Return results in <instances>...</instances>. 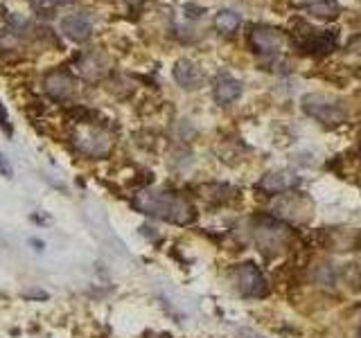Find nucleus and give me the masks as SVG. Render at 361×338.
<instances>
[{"label": "nucleus", "mask_w": 361, "mask_h": 338, "mask_svg": "<svg viewBox=\"0 0 361 338\" xmlns=\"http://www.w3.org/2000/svg\"><path fill=\"white\" fill-rule=\"evenodd\" d=\"M133 206L142 214H149V217L163 219L176 225H188L197 217L195 206H192L185 196L176 194V192H167V189H145L138 194V199L133 201Z\"/></svg>", "instance_id": "nucleus-1"}, {"label": "nucleus", "mask_w": 361, "mask_h": 338, "mask_svg": "<svg viewBox=\"0 0 361 338\" xmlns=\"http://www.w3.org/2000/svg\"><path fill=\"white\" fill-rule=\"evenodd\" d=\"M300 104L310 118L319 120L321 124H327V127H336V124H341L345 118V108L341 106V101L330 95L310 93L300 99Z\"/></svg>", "instance_id": "nucleus-2"}, {"label": "nucleus", "mask_w": 361, "mask_h": 338, "mask_svg": "<svg viewBox=\"0 0 361 338\" xmlns=\"http://www.w3.org/2000/svg\"><path fill=\"white\" fill-rule=\"evenodd\" d=\"M248 45L255 54H264V56H274L282 48H285V37L282 32L269 25H255L248 32Z\"/></svg>", "instance_id": "nucleus-3"}, {"label": "nucleus", "mask_w": 361, "mask_h": 338, "mask_svg": "<svg viewBox=\"0 0 361 338\" xmlns=\"http://www.w3.org/2000/svg\"><path fill=\"white\" fill-rule=\"evenodd\" d=\"M77 70L82 75L86 82L90 84H97L102 82L109 73H111V59L99 50H88V52H82L77 56Z\"/></svg>", "instance_id": "nucleus-4"}, {"label": "nucleus", "mask_w": 361, "mask_h": 338, "mask_svg": "<svg viewBox=\"0 0 361 338\" xmlns=\"http://www.w3.org/2000/svg\"><path fill=\"white\" fill-rule=\"evenodd\" d=\"M235 284H237V291L246 298H259V296H264V291H267L264 275L255 264L237 266L235 268Z\"/></svg>", "instance_id": "nucleus-5"}, {"label": "nucleus", "mask_w": 361, "mask_h": 338, "mask_svg": "<svg viewBox=\"0 0 361 338\" xmlns=\"http://www.w3.org/2000/svg\"><path fill=\"white\" fill-rule=\"evenodd\" d=\"M310 212H312V201L300 194H282L274 203V214L280 219L305 221L310 219Z\"/></svg>", "instance_id": "nucleus-6"}, {"label": "nucleus", "mask_w": 361, "mask_h": 338, "mask_svg": "<svg viewBox=\"0 0 361 338\" xmlns=\"http://www.w3.org/2000/svg\"><path fill=\"white\" fill-rule=\"evenodd\" d=\"M43 88H45V93H48V97H52L54 101H71L77 93V82L71 73L52 70L43 79Z\"/></svg>", "instance_id": "nucleus-7"}, {"label": "nucleus", "mask_w": 361, "mask_h": 338, "mask_svg": "<svg viewBox=\"0 0 361 338\" xmlns=\"http://www.w3.org/2000/svg\"><path fill=\"white\" fill-rule=\"evenodd\" d=\"M77 146H79V151L90 158H102L111 151L113 140H111V135L102 129H86L77 135Z\"/></svg>", "instance_id": "nucleus-8"}, {"label": "nucleus", "mask_w": 361, "mask_h": 338, "mask_svg": "<svg viewBox=\"0 0 361 338\" xmlns=\"http://www.w3.org/2000/svg\"><path fill=\"white\" fill-rule=\"evenodd\" d=\"M242 82L240 79H235L231 75H217L214 77V84H212V97L217 104L226 106V104H233L235 99H240L242 97Z\"/></svg>", "instance_id": "nucleus-9"}, {"label": "nucleus", "mask_w": 361, "mask_h": 338, "mask_svg": "<svg viewBox=\"0 0 361 338\" xmlns=\"http://www.w3.org/2000/svg\"><path fill=\"white\" fill-rule=\"evenodd\" d=\"M61 32L75 43H84L93 34V20L86 14H68L61 18Z\"/></svg>", "instance_id": "nucleus-10"}, {"label": "nucleus", "mask_w": 361, "mask_h": 338, "mask_svg": "<svg viewBox=\"0 0 361 338\" xmlns=\"http://www.w3.org/2000/svg\"><path fill=\"white\" fill-rule=\"evenodd\" d=\"M174 73V79L180 88L185 90H197L203 86V73L197 63H192L190 59H178L172 68Z\"/></svg>", "instance_id": "nucleus-11"}, {"label": "nucleus", "mask_w": 361, "mask_h": 338, "mask_svg": "<svg viewBox=\"0 0 361 338\" xmlns=\"http://www.w3.org/2000/svg\"><path fill=\"white\" fill-rule=\"evenodd\" d=\"M296 183L298 178L289 172H271L259 180V189H264L267 194H282V192H289Z\"/></svg>", "instance_id": "nucleus-12"}, {"label": "nucleus", "mask_w": 361, "mask_h": 338, "mask_svg": "<svg viewBox=\"0 0 361 338\" xmlns=\"http://www.w3.org/2000/svg\"><path fill=\"white\" fill-rule=\"evenodd\" d=\"M212 23H214V30H217V32H221V34H235L237 27L242 25V18L233 9H221V11L214 14Z\"/></svg>", "instance_id": "nucleus-13"}, {"label": "nucleus", "mask_w": 361, "mask_h": 338, "mask_svg": "<svg viewBox=\"0 0 361 338\" xmlns=\"http://www.w3.org/2000/svg\"><path fill=\"white\" fill-rule=\"evenodd\" d=\"M307 14L319 16V18H334L336 16V7L332 3H325V0H321V3H314V5L307 7Z\"/></svg>", "instance_id": "nucleus-14"}, {"label": "nucleus", "mask_w": 361, "mask_h": 338, "mask_svg": "<svg viewBox=\"0 0 361 338\" xmlns=\"http://www.w3.org/2000/svg\"><path fill=\"white\" fill-rule=\"evenodd\" d=\"M30 3L37 7V9H52L56 5H66V3H73V0H30Z\"/></svg>", "instance_id": "nucleus-15"}, {"label": "nucleus", "mask_w": 361, "mask_h": 338, "mask_svg": "<svg viewBox=\"0 0 361 338\" xmlns=\"http://www.w3.org/2000/svg\"><path fill=\"white\" fill-rule=\"evenodd\" d=\"M0 129H3L7 135H11V127H9V115H7V108L3 106V101H0Z\"/></svg>", "instance_id": "nucleus-16"}, {"label": "nucleus", "mask_w": 361, "mask_h": 338, "mask_svg": "<svg viewBox=\"0 0 361 338\" xmlns=\"http://www.w3.org/2000/svg\"><path fill=\"white\" fill-rule=\"evenodd\" d=\"M348 52L361 54V34H357V37L350 39V43H348Z\"/></svg>", "instance_id": "nucleus-17"}, {"label": "nucleus", "mask_w": 361, "mask_h": 338, "mask_svg": "<svg viewBox=\"0 0 361 338\" xmlns=\"http://www.w3.org/2000/svg\"><path fill=\"white\" fill-rule=\"evenodd\" d=\"M0 172H3L5 178H11V167H9V163L5 161V156H3V154H0Z\"/></svg>", "instance_id": "nucleus-18"}, {"label": "nucleus", "mask_w": 361, "mask_h": 338, "mask_svg": "<svg viewBox=\"0 0 361 338\" xmlns=\"http://www.w3.org/2000/svg\"><path fill=\"white\" fill-rule=\"evenodd\" d=\"M124 3H127L129 7H140V5L145 3V0H124Z\"/></svg>", "instance_id": "nucleus-19"}, {"label": "nucleus", "mask_w": 361, "mask_h": 338, "mask_svg": "<svg viewBox=\"0 0 361 338\" xmlns=\"http://www.w3.org/2000/svg\"><path fill=\"white\" fill-rule=\"evenodd\" d=\"M240 336H242V338H262V336H257L255 332H248V330H246V332H242Z\"/></svg>", "instance_id": "nucleus-20"}, {"label": "nucleus", "mask_w": 361, "mask_h": 338, "mask_svg": "<svg viewBox=\"0 0 361 338\" xmlns=\"http://www.w3.org/2000/svg\"><path fill=\"white\" fill-rule=\"evenodd\" d=\"M359 338H361V330H359Z\"/></svg>", "instance_id": "nucleus-21"}]
</instances>
